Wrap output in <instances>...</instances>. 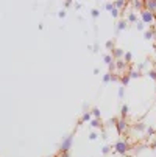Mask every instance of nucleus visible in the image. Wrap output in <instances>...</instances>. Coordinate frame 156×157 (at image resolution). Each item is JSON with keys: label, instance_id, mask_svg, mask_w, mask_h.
Masks as SVG:
<instances>
[{"label": "nucleus", "instance_id": "21", "mask_svg": "<svg viewBox=\"0 0 156 157\" xmlns=\"http://www.w3.org/2000/svg\"><path fill=\"white\" fill-rule=\"evenodd\" d=\"M105 47L108 48V50H114L116 47H114V40L113 39H109V40H106V44H105Z\"/></svg>", "mask_w": 156, "mask_h": 157}, {"label": "nucleus", "instance_id": "8", "mask_svg": "<svg viewBox=\"0 0 156 157\" xmlns=\"http://www.w3.org/2000/svg\"><path fill=\"white\" fill-rule=\"evenodd\" d=\"M114 65H116V70H119V72H123V70L126 69V64H125L123 59H117V61H114Z\"/></svg>", "mask_w": 156, "mask_h": 157}, {"label": "nucleus", "instance_id": "19", "mask_svg": "<svg viewBox=\"0 0 156 157\" xmlns=\"http://www.w3.org/2000/svg\"><path fill=\"white\" fill-rule=\"evenodd\" d=\"M123 61H125V64H130V62L133 61V53H131V52H125V55H123Z\"/></svg>", "mask_w": 156, "mask_h": 157}, {"label": "nucleus", "instance_id": "16", "mask_svg": "<svg viewBox=\"0 0 156 157\" xmlns=\"http://www.w3.org/2000/svg\"><path fill=\"white\" fill-rule=\"evenodd\" d=\"M145 129H147V126H145L142 121H139V123L134 124V131H136V132H145Z\"/></svg>", "mask_w": 156, "mask_h": 157}, {"label": "nucleus", "instance_id": "28", "mask_svg": "<svg viewBox=\"0 0 156 157\" xmlns=\"http://www.w3.org/2000/svg\"><path fill=\"white\" fill-rule=\"evenodd\" d=\"M114 8H116V6H114V3H111V2H108V3H105V10H106V11H109V13H111V11H113Z\"/></svg>", "mask_w": 156, "mask_h": 157}, {"label": "nucleus", "instance_id": "6", "mask_svg": "<svg viewBox=\"0 0 156 157\" xmlns=\"http://www.w3.org/2000/svg\"><path fill=\"white\" fill-rule=\"evenodd\" d=\"M92 120V114L91 112H83V115H81V118H80V121H78V124H83V123H89Z\"/></svg>", "mask_w": 156, "mask_h": 157}, {"label": "nucleus", "instance_id": "10", "mask_svg": "<svg viewBox=\"0 0 156 157\" xmlns=\"http://www.w3.org/2000/svg\"><path fill=\"white\" fill-rule=\"evenodd\" d=\"M126 27H128V22H126L125 19H120V20L117 22V33H119V31L126 30Z\"/></svg>", "mask_w": 156, "mask_h": 157}, {"label": "nucleus", "instance_id": "23", "mask_svg": "<svg viewBox=\"0 0 156 157\" xmlns=\"http://www.w3.org/2000/svg\"><path fill=\"white\" fill-rule=\"evenodd\" d=\"M111 149H113V148H111L109 145H105V146L102 148V154H103V155H108V154L111 152Z\"/></svg>", "mask_w": 156, "mask_h": 157}, {"label": "nucleus", "instance_id": "39", "mask_svg": "<svg viewBox=\"0 0 156 157\" xmlns=\"http://www.w3.org/2000/svg\"><path fill=\"white\" fill-rule=\"evenodd\" d=\"M154 28H156V17H154Z\"/></svg>", "mask_w": 156, "mask_h": 157}, {"label": "nucleus", "instance_id": "13", "mask_svg": "<svg viewBox=\"0 0 156 157\" xmlns=\"http://www.w3.org/2000/svg\"><path fill=\"white\" fill-rule=\"evenodd\" d=\"M128 76H130L131 79H138V78H141V76H142V73H141V72H138L136 69H131V70H130V73H128Z\"/></svg>", "mask_w": 156, "mask_h": 157}, {"label": "nucleus", "instance_id": "9", "mask_svg": "<svg viewBox=\"0 0 156 157\" xmlns=\"http://www.w3.org/2000/svg\"><path fill=\"white\" fill-rule=\"evenodd\" d=\"M123 55H125V52L122 50V48H114L113 50V59H123Z\"/></svg>", "mask_w": 156, "mask_h": 157}, {"label": "nucleus", "instance_id": "15", "mask_svg": "<svg viewBox=\"0 0 156 157\" xmlns=\"http://www.w3.org/2000/svg\"><path fill=\"white\" fill-rule=\"evenodd\" d=\"M126 22H130V24H136V22H138V16L134 13L126 14Z\"/></svg>", "mask_w": 156, "mask_h": 157}, {"label": "nucleus", "instance_id": "14", "mask_svg": "<svg viewBox=\"0 0 156 157\" xmlns=\"http://www.w3.org/2000/svg\"><path fill=\"white\" fill-rule=\"evenodd\" d=\"M133 3V8L134 10H144V0H134V2H131Z\"/></svg>", "mask_w": 156, "mask_h": 157}, {"label": "nucleus", "instance_id": "1", "mask_svg": "<svg viewBox=\"0 0 156 157\" xmlns=\"http://www.w3.org/2000/svg\"><path fill=\"white\" fill-rule=\"evenodd\" d=\"M74 136L75 132H70L69 136H66L62 140H61V145H59V152H69L72 145H74Z\"/></svg>", "mask_w": 156, "mask_h": 157}, {"label": "nucleus", "instance_id": "37", "mask_svg": "<svg viewBox=\"0 0 156 157\" xmlns=\"http://www.w3.org/2000/svg\"><path fill=\"white\" fill-rule=\"evenodd\" d=\"M83 110H84V112H87V103H86V101L83 103Z\"/></svg>", "mask_w": 156, "mask_h": 157}, {"label": "nucleus", "instance_id": "29", "mask_svg": "<svg viewBox=\"0 0 156 157\" xmlns=\"http://www.w3.org/2000/svg\"><path fill=\"white\" fill-rule=\"evenodd\" d=\"M102 81H103V84H108L111 81V73H105L103 78H102Z\"/></svg>", "mask_w": 156, "mask_h": 157}, {"label": "nucleus", "instance_id": "25", "mask_svg": "<svg viewBox=\"0 0 156 157\" xmlns=\"http://www.w3.org/2000/svg\"><path fill=\"white\" fill-rule=\"evenodd\" d=\"M89 123H91L92 128H98V126H102V121H100V120H95V118H92Z\"/></svg>", "mask_w": 156, "mask_h": 157}, {"label": "nucleus", "instance_id": "26", "mask_svg": "<svg viewBox=\"0 0 156 157\" xmlns=\"http://www.w3.org/2000/svg\"><path fill=\"white\" fill-rule=\"evenodd\" d=\"M123 95H125V87H122V86H120V87L117 89V97L122 100V98H123Z\"/></svg>", "mask_w": 156, "mask_h": 157}, {"label": "nucleus", "instance_id": "18", "mask_svg": "<svg viewBox=\"0 0 156 157\" xmlns=\"http://www.w3.org/2000/svg\"><path fill=\"white\" fill-rule=\"evenodd\" d=\"M113 3H114V6H116L117 10H122L123 6H126L128 2H125V0H116V2H113Z\"/></svg>", "mask_w": 156, "mask_h": 157}, {"label": "nucleus", "instance_id": "11", "mask_svg": "<svg viewBox=\"0 0 156 157\" xmlns=\"http://www.w3.org/2000/svg\"><path fill=\"white\" fill-rule=\"evenodd\" d=\"M130 81H131V78L128 75H120V78H119V82L122 84V87H126L130 84Z\"/></svg>", "mask_w": 156, "mask_h": 157}, {"label": "nucleus", "instance_id": "36", "mask_svg": "<svg viewBox=\"0 0 156 157\" xmlns=\"http://www.w3.org/2000/svg\"><path fill=\"white\" fill-rule=\"evenodd\" d=\"M150 148L151 149H156V139H153V142L150 143Z\"/></svg>", "mask_w": 156, "mask_h": 157}, {"label": "nucleus", "instance_id": "7", "mask_svg": "<svg viewBox=\"0 0 156 157\" xmlns=\"http://www.w3.org/2000/svg\"><path fill=\"white\" fill-rule=\"evenodd\" d=\"M154 33H156V28L151 27L150 30H145V31H144V37H145L147 40H151V39H154Z\"/></svg>", "mask_w": 156, "mask_h": 157}, {"label": "nucleus", "instance_id": "31", "mask_svg": "<svg viewBox=\"0 0 156 157\" xmlns=\"http://www.w3.org/2000/svg\"><path fill=\"white\" fill-rule=\"evenodd\" d=\"M95 139H98V134H97L95 131L89 132V140H95Z\"/></svg>", "mask_w": 156, "mask_h": 157}, {"label": "nucleus", "instance_id": "34", "mask_svg": "<svg viewBox=\"0 0 156 157\" xmlns=\"http://www.w3.org/2000/svg\"><path fill=\"white\" fill-rule=\"evenodd\" d=\"M58 17H59V19H64V17H66V10L58 11Z\"/></svg>", "mask_w": 156, "mask_h": 157}, {"label": "nucleus", "instance_id": "27", "mask_svg": "<svg viewBox=\"0 0 156 157\" xmlns=\"http://www.w3.org/2000/svg\"><path fill=\"white\" fill-rule=\"evenodd\" d=\"M136 28H138V31H145V25L142 24L141 20H138V22H136Z\"/></svg>", "mask_w": 156, "mask_h": 157}, {"label": "nucleus", "instance_id": "12", "mask_svg": "<svg viewBox=\"0 0 156 157\" xmlns=\"http://www.w3.org/2000/svg\"><path fill=\"white\" fill-rule=\"evenodd\" d=\"M128 112H130V107H128V104H122V107H120V118H126V115H128Z\"/></svg>", "mask_w": 156, "mask_h": 157}, {"label": "nucleus", "instance_id": "5", "mask_svg": "<svg viewBox=\"0 0 156 157\" xmlns=\"http://www.w3.org/2000/svg\"><path fill=\"white\" fill-rule=\"evenodd\" d=\"M144 10L156 16V0H145L144 2Z\"/></svg>", "mask_w": 156, "mask_h": 157}, {"label": "nucleus", "instance_id": "22", "mask_svg": "<svg viewBox=\"0 0 156 157\" xmlns=\"http://www.w3.org/2000/svg\"><path fill=\"white\" fill-rule=\"evenodd\" d=\"M147 75H148V78H151L153 81H156V69H150V70L147 72Z\"/></svg>", "mask_w": 156, "mask_h": 157}, {"label": "nucleus", "instance_id": "32", "mask_svg": "<svg viewBox=\"0 0 156 157\" xmlns=\"http://www.w3.org/2000/svg\"><path fill=\"white\" fill-rule=\"evenodd\" d=\"M109 14H111V16H113V17L116 19V17H119V10H117V8H114V10H113V11H111Z\"/></svg>", "mask_w": 156, "mask_h": 157}, {"label": "nucleus", "instance_id": "4", "mask_svg": "<svg viewBox=\"0 0 156 157\" xmlns=\"http://www.w3.org/2000/svg\"><path fill=\"white\" fill-rule=\"evenodd\" d=\"M116 128H117V132L120 134H125L126 131H128V123H126V120H123V118H117V121H116Z\"/></svg>", "mask_w": 156, "mask_h": 157}, {"label": "nucleus", "instance_id": "20", "mask_svg": "<svg viewBox=\"0 0 156 157\" xmlns=\"http://www.w3.org/2000/svg\"><path fill=\"white\" fill-rule=\"evenodd\" d=\"M103 62L109 65V64L114 62V59H113V56H111V55H105V56H103Z\"/></svg>", "mask_w": 156, "mask_h": 157}, {"label": "nucleus", "instance_id": "30", "mask_svg": "<svg viewBox=\"0 0 156 157\" xmlns=\"http://www.w3.org/2000/svg\"><path fill=\"white\" fill-rule=\"evenodd\" d=\"M91 16H92L94 19H97V17L100 16V11H98L97 8H92V10H91Z\"/></svg>", "mask_w": 156, "mask_h": 157}, {"label": "nucleus", "instance_id": "17", "mask_svg": "<svg viewBox=\"0 0 156 157\" xmlns=\"http://www.w3.org/2000/svg\"><path fill=\"white\" fill-rule=\"evenodd\" d=\"M91 114H92V117H94L95 120H100V117H102V112H100V109H98V107H92Z\"/></svg>", "mask_w": 156, "mask_h": 157}, {"label": "nucleus", "instance_id": "38", "mask_svg": "<svg viewBox=\"0 0 156 157\" xmlns=\"http://www.w3.org/2000/svg\"><path fill=\"white\" fill-rule=\"evenodd\" d=\"M75 10H81V3H77L75 5Z\"/></svg>", "mask_w": 156, "mask_h": 157}, {"label": "nucleus", "instance_id": "35", "mask_svg": "<svg viewBox=\"0 0 156 157\" xmlns=\"http://www.w3.org/2000/svg\"><path fill=\"white\" fill-rule=\"evenodd\" d=\"M58 157H72V155H70V152H59Z\"/></svg>", "mask_w": 156, "mask_h": 157}, {"label": "nucleus", "instance_id": "2", "mask_svg": "<svg viewBox=\"0 0 156 157\" xmlns=\"http://www.w3.org/2000/svg\"><path fill=\"white\" fill-rule=\"evenodd\" d=\"M130 143H128V140H123V139H119L116 143H114V151L117 152V154H120V155H125L128 151H130Z\"/></svg>", "mask_w": 156, "mask_h": 157}, {"label": "nucleus", "instance_id": "33", "mask_svg": "<svg viewBox=\"0 0 156 157\" xmlns=\"http://www.w3.org/2000/svg\"><path fill=\"white\" fill-rule=\"evenodd\" d=\"M62 3H64V8H70L74 2H72V0H66V2H62Z\"/></svg>", "mask_w": 156, "mask_h": 157}, {"label": "nucleus", "instance_id": "3", "mask_svg": "<svg viewBox=\"0 0 156 157\" xmlns=\"http://www.w3.org/2000/svg\"><path fill=\"white\" fill-rule=\"evenodd\" d=\"M154 17H156L154 14L148 13L147 10H142V11H141V19H139V20L142 22L144 25H153V24H154Z\"/></svg>", "mask_w": 156, "mask_h": 157}, {"label": "nucleus", "instance_id": "24", "mask_svg": "<svg viewBox=\"0 0 156 157\" xmlns=\"http://www.w3.org/2000/svg\"><path fill=\"white\" fill-rule=\"evenodd\" d=\"M145 134H147V136H154V134H156V129H154V128H151V126H147Z\"/></svg>", "mask_w": 156, "mask_h": 157}]
</instances>
